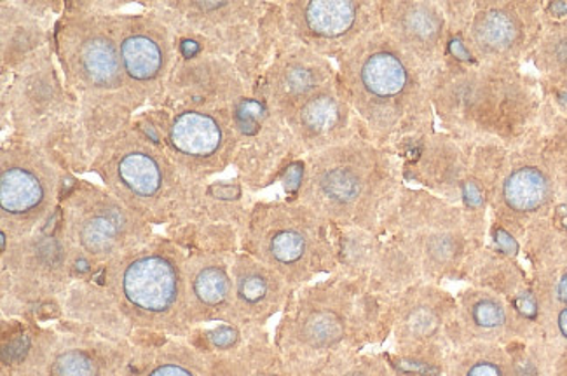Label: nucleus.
<instances>
[{"instance_id":"obj_16","label":"nucleus","mask_w":567,"mask_h":376,"mask_svg":"<svg viewBox=\"0 0 567 376\" xmlns=\"http://www.w3.org/2000/svg\"><path fill=\"white\" fill-rule=\"evenodd\" d=\"M272 4L266 2H166L151 13L165 21L178 42L202 53L243 58L256 50L268 25Z\"/></svg>"},{"instance_id":"obj_32","label":"nucleus","mask_w":567,"mask_h":376,"mask_svg":"<svg viewBox=\"0 0 567 376\" xmlns=\"http://www.w3.org/2000/svg\"><path fill=\"white\" fill-rule=\"evenodd\" d=\"M542 66L555 74H567V25L555 29L542 44Z\"/></svg>"},{"instance_id":"obj_3","label":"nucleus","mask_w":567,"mask_h":376,"mask_svg":"<svg viewBox=\"0 0 567 376\" xmlns=\"http://www.w3.org/2000/svg\"><path fill=\"white\" fill-rule=\"evenodd\" d=\"M399 152L362 135L302 159L292 201L308 206L336 229L374 230L402 192Z\"/></svg>"},{"instance_id":"obj_12","label":"nucleus","mask_w":567,"mask_h":376,"mask_svg":"<svg viewBox=\"0 0 567 376\" xmlns=\"http://www.w3.org/2000/svg\"><path fill=\"white\" fill-rule=\"evenodd\" d=\"M0 267L2 314L9 317L38 315L39 320V314L48 311L60 317L58 302L78 281L58 213L39 232L21 238L2 233Z\"/></svg>"},{"instance_id":"obj_6","label":"nucleus","mask_w":567,"mask_h":376,"mask_svg":"<svg viewBox=\"0 0 567 376\" xmlns=\"http://www.w3.org/2000/svg\"><path fill=\"white\" fill-rule=\"evenodd\" d=\"M375 230L408 257L421 279L461 278L481 246V211L403 187Z\"/></svg>"},{"instance_id":"obj_1","label":"nucleus","mask_w":567,"mask_h":376,"mask_svg":"<svg viewBox=\"0 0 567 376\" xmlns=\"http://www.w3.org/2000/svg\"><path fill=\"white\" fill-rule=\"evenodd\" d=\"M391 330V300L346 275L299 288L278 324L275 348L281 376H311L362 354Z\"/></svg>"},{"instance_id":"obj_9","label":"nucleus","mask_w":567,"mask_h":376,"mask_svg":"<svg viewBox=\"0 0 567 376\" xmlns=\"http://www.w3.org/2000/svg\"><path fill=\"white\" fill-rule=\"evenodd\" d=\"M54 53L66 86L84 105L124 117L136 108L121 66L117 14L99 6H71L54 32Z\"/></svg>"},{"instance_id":"obj_30","label":"nucleus","mask_w":567,"mask_h":376,"mask_svg":"<svg viewBox=\"0 0 567 376\" xmlns=\"http://www.w3.org/2000/svg\"><path fill=\"white\" fill-rule=\"evenodd\" d=\"M445 376H511V356L494 344H463L445 359Z\"/></svg>"},{"instance_id":"obj_33","label":"nucleus","mask_w":567,"mask_h":376,"mask_svg":"<svg viewBox=\"0 0 567 376\" xmlns=\"http://www.w3.org/2000/svg\"><path fill=\"white\" fill-rule=\"evenodd\" d=\"M536 302L548 303L550 307H567V269L555 270L551 275H543L539 281V295Z\"/></svg>"},{"instance_id":"obj_8","label":"nucleus","mask_w":567,"mask_h":376,"mask_svg":"<svg viewBox=\"0 0 567 376\" xmlns=\"http://www.w3.org/2000/svg\"><path fill=\"white\" fill-rule=\"evenodd\" d=\"M505 63L447 60L433 74V108L444 132L468 144L497 147L512 132L520 82Z\"/></svg>"},{"instance_id":"obj_14","label":"nucleus","mask_w":567,"mask_h":376,"mask_svg":"<svg viewBox=\"0 0 567 376\" xmlns=\"http://www.w3.org/2000/svg\"><path fill=\"white\" fill-rule=\"evenodd\" d=\"M405 178L454 205L481 211L497 147L463 142L445 132L417 139L402 154Z\"/></svg>"},{"instance_id":"obj_27","label":"nucleus","mask_w":567,"mask_h":376,"mask_svg":"<svg viewBox=\"0 0 567 376\" xmlns=\"http://www.w3.org/2000/svg\"><path fill=\"white\" fill-rule=\"evenodd\" d=\"M230 260L233 257L223 254L187 253L185 272L194 326L238 324Z\"/></svg>"},{"instance_id":"obj_19","label":"nucleus","mask_w":567,"mask_h":376,"mask_svg":"<svg viewBox=\"0 0 567 376\" xmlns=\"http://www.w3.org/2000/svg\"><path fill=\"white\" fill-rule=\"evenodd\" d=\"M451 30L449 60L508 63L529 42L533 6L508 2H442Z\"/></svg>"},{"instance_id":"obj_5","label":"nucleus","mask_w":567,"mask_h":376,"mask_svg":"<svg viewBox=\"0 0 567 376\" xmlns=\"http://www.w3.org/2000/svg\"><path fill=\"white\" fill-rule=\"evenodd\" d=\"M103 187L151 226H172L205 192L144 121L103 142L90 164Z\"/></svg>"},{"instance_id":"obj_11","label":"nucleus","mask_w":567,"mask_h":376,"mask_svg":"<svg viewBox=\"0 0 567 376\" xmlns=\"http://www.w3.org/2000/svg\"><path fill=\"white\" fill-rule=\"evenodd\" d=\"M78 279L93 278L103 267L153 241V226L103 185L74 180L58 211Z\"/></svg>"},{"instance_id":"obj_26","label":"nucleus","mask_w":567,"mask_h":376,"mask_svg":"<svg viewBox=\"0 0 567 376\" xmlns=\"http://www.w3.org/2000/svg\"><path fill=\"white\" fill-rule=\"evenodd\" d=\"M555 187L547 166L536 160L505 166L497 159L485 201L491 199L506 220H527L542 215L554 201Z\"/></svg>"},{"instance_id":"obj_15","label":"nucleus","mask_w":567,"mask_h":376,"mask_svg":"<svg viewBox=\"0 0 567 376\" xmlns=\"http://www.w3.org/2000/svg\"><path fill=\"white\" fill-rule=\"evenodd\" d=\"M391 330L395 333L403 376L432 375V359H447L460 347V307L439 288L420 282L391 300Z\"/></svg>"},{"instance_id":"obj_24","label":"nucleus","mask_w":567,"mask_h":376,"mask_svg":"<svg viewBox=\"0 0 567 376\" xmlns=\"http://www.w3.org/2000/svg\"><path fill=\"white\" fill-rule=\"evenodd\" d=\"M381 23L402 50L433 74L447 63L451 30L442 2H381Z\"/></svg>"},{"instance_id":"obj_25","label":"nucleus","mask_w":567,"mask_h":376,"mask_svg":"<svg viewBox=\"0 0 567 376\" xmlns=\"http://www.w3.org/2000/svg\"><path fill=\"white\" fill-rule=\"evenodd\" d=\"M284 121L305 157L357 136H369L346 98L339 75L297 105Z\"/></svg>"},{"instance_id":"obj_28","label":"nucleus","mask_w":567,"mask_h":376,"mask_svg":"<svg viewBox=\"0 0 567 376\" xmlns=\"http://www.w3.org/2000/svg\"><path fill=\"white\" fill-rule=\"evenodd\" d=\"M230 272L235 281L238 324L264 326L272 315L285 311L296 291L278 272L245 251L233 257Z\"/></svg>"},{"instance_id":"obj_7","label":"nucleus","mask_w":567,"mask_h":376,"mask_svg":"<svg viewBox=\"0 0 567 376\" xmlns=\"http://www.w3.org/2000/svg\"><path fill=\"white\" fill-rule=\"evenodd\" d=\"M241 251L278 272L296 291L320 274H336L339 267L336 227L292 199L251 206Z\"/></svg>"},{"instance_id":"obj_20","label":"nucleus","mask_w":567,"mask_h":376,"mask_svg":"<svg viewBox=\"0 0 567 376\" xmlns=\"http://www.w3.org/2000/svg\"><path fill=\"white\" fill-rule=\"evenodd\" d=\"M276 25L292 41L326 58H341L363 38L383 29L381 2L297 0L275 4Z\"/></svg>"},{"instance_id":"obj_17","label":"nucleus","mask_w":567,"mask_h":376,"mask_svg":"<svg viewBox=\"0 0 567 376\" xmlns=\"http://www.w3.org/2000/svg\"><path fill=\"white\" fill-rule=\"evenodd\" d=\"M124 376H281L275 345L256 344L235 352L203 347L193 336L136 342Z\"/></svg>"},{"instance_id":"obj_13","label":"nucleus","mask_w":567,"mask_h":376,"mask_svg":"<svg viewBox=\"0 0 567 376\" xmlns=\"http://www.w3.org/2000/svg\"><path fill=\"white\" fill-rule=\"evenodd\" d=\"M66 169L50 150L29 139H8L0 156V229L21 238L44 229L60 209Z\"/></svg>"},{"instance_id":"obj_22","label":"nucleus","mask_w":567,"mask_h":376,"mask_svg":"<svg viewBox=\"0 0 567 376\" xmlns=\"http://www.w3.org/2000/svg\"><path fill=\"white\" fill-rule=\"evenodd\" d=\"M121 66L135 107L163 98L177 63V39L154 13L117 14Z\"/></svg>"},{"instance_id":"obj_23","label":"nucleus","mask_w":567,"mask_h":376,"mask_svg":"<svg viewBox=\"0 0 567 376\" xmlns=\"http://www.w3.org/2000/svg\"><path fill=\"white\" fill-rule=\"evenodd\" d=\"M251 96L241 69L223 54L199 53L178 56L169 75L163 103L169 111H218L236 108Z\"/></svg>"},{"instance_id":"obj_18","label":"nucleus","mask_w":567,"mask_h":376,"mask_svg":"<svg viewBox=\"0 0 567 376\" xmlns=\"http://www.w3.org/2000/svg\"><path fill=\"white\" fill-rule=\"evenodd\" d=\"M159 114V119L142 121L194 181L206 185L212 176L233 166L239 144L236 108Z\"/></svg>"},{"instance_id":"obj_10","label":"nucleus","mask_w":567,"mask_h":376,"mask_svg":"<svg viewBox=\"0 0 567 376\" xmlns=\"http://www.w3.org/2000/svg\"><path fill=\"white\" fill-rule=\"evenodd\" d=\"M13 323L9 342L2 340V376H124L135 356L132 340L66 321L51 327Z\"/></svg>"},{"instance_id":"obj_2","label":"nucleus","mask_w":567,"mask_h":376,"mask_svg":"<svg viewBox=\"0 0 567 376\" xmlns=\"http://www.w3.org/2000/svg\"><path fill=\"white\" fill-rule=\"evenodd\" d=\"M338 75L346 98L375 144L402 157L414 142L435 132L433 72L383 29L338 58Z\"/></svg>"},{"instance_id":"obj_4","label":"nucleus","mask_w":567,"mask_h":376,"mask_svg":"<svg viewBox=\"0 0 567 376\" xmlns=\"http://www.w3.org/2000/svg\"><path fill=\"white\" fill-rule=\"evenodd\" d=\"M187 253L169 238H154L100 270L96 284L133 332V344L159 336L177 338L194 326L185 272Z\"/></svg>"},{"instance_id":"obj_29","label":"nucleus","mask_w":567,"mask_h":376,"mask_svg":"<svg viewBox=\"0 0 567 376\" xmlns=\"http://www.w3.org/2000/svg\"><path fill=\"white\" fill-rule=\"evenodd\" d=\"M457 307L461 345L472 342L496 344L517 333L524 323L517 309H512L502 296L489 291H466L461 295Z\"/></svg>"},{"instance_id":"obj_34","label":"nucleus","mask_w":567,"mask_h":376,"mask_svg":"<svg viewBox=\"0 0 567 376\" xmlns=\"http://www.w3.org/2000/svg\"><path fill=\"white\" fill-rule=\"evenodd\" d=\"M551 327L560 342L567 344V307H551Z\"/></svg>"},{"instance_id":"obj_21","label":"nucleus","mask_w":567,"mask_h":376,"mask_svg":"<svg viewBox=\"0 0 567 376\" xmlns=\"http://www.w3.org/2000/svg\"><path fill=\"white\" fill-rule=\"evenodd\" d=\"M239 144L235 166L241 187L250 192L284 180L297 163L305 159L292 132L280 115L256 96H247L236 107Z\"/></svg>"},{"instance_id":"obj_31","label":"nucleus","mask_w":567,"mask_h":376,"mask_svg":"<svg viewBox=\"0 0 567 376\" xmlns=\"http://www.w3.org/2000/svg\"><path fill=\"white\" fill-rule=\"evenodd\" d=\"M311 376H396V372L386 357L358 354V356L329 364L326 368L312 373Z\"/></svg>"}]
</instances>
